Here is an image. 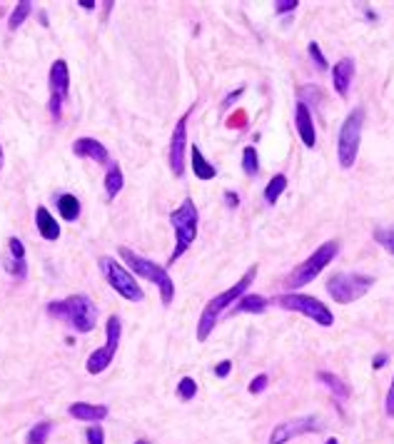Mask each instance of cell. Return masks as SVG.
<instances>
[{
	"instance_id": "obj_24",
	"label": "cell",
	"mask_w": 394,
	"mask_h": 444,
	"mask_svg": "<svg viewBox=\"0 0 394 444\" xmlns=\"http://www.w3.org/2000/svg\"><path fill=\"white\" fill-rule=\"evenodd\" d=\"M285 188H287V178H285V175H275V178H272L270 183H267V188H265V203L267 205H275L277 200L282 198Z\"/></svg>"
},
{
	"instance_id": "obj_22",
	"label": "cell",
	"mask_w": 394,
	"mask_h": 444,
	"mask_svg": "<svg viewBox=\"0 0 394 444\" xmlns=\"http://www.w3.org/2000/svg\"><path fill=\"white\" fill-rule=\"evenodd\" d=\"M190 158H193V173L197 180H212L217 175V168L202 155V150L197 148V145L190 148Z\"/></svg>"
},
{
	"instance_id": "obj_1",
	"label": "cell",
	"mask_w": 394,
	"mask_h": 444,
	"mask_svg": "<svg viewBox=\"0 0 394 444\" xmlns=\"http://www.w3.org/2000/svg\"><path fill=\"white\" fill-rule=\"evenodd\" d=\"M48 315L65 322V325H70L75 332H80V335H88V332H93L95 325H98V307H95V302L90 300L88 295H83V292L65 297V300L48 302Z\"/></svg>"
},
{
	"instance_id": "obj_39",
	"label": "cell",
	"mask_w": 394,
	"mask_h": 444,
	"mask_svg": "<svg viewBox=\"0 0 394 444\" xmlns=\"http://www.w3.org/2000/svg\"><path fill=\"white\" fill-rule=\"evenodd\" d=\"M387 360H390V357H387L385 352H382V355H375V360H372V367H375V370H382V367L387 365Z\"/></svg>"
},
{
	"instance_id": "obj_5",
	"label": "cell",
	"mask_w": 394,
	"mask_h": 444,
	"mask_svg": "<svg viewBox=\"0 0 394 444\" xmlns=\"http://www.w3.org/2000/svg\"><path fill=\"white\" fill-rule=\"evenodd\" d=\"M337 252H340V245H337L335 240L325 242V245H320L315 252H312L310 257H307L305 262H300V265L295 267V270L287 275L285 280V287H290V292H297L300 287L310 285L312 280H315L317 275H320L322 270H325L327 265H330L332 260L337 257Z\"/></svg>"
},
{
	"instance_id": "obj_21",
	"label": "cell",
	"mask_w": 394,
	"mask_h": 444,
	"mask_svg": "<svg viewBox=\"0 0 394 444\" xmlns=\"http://www.w3.org/2000/svg\"><path fill=\"white\" fill-rule=\"evenodd\" d=\"M55 203H58V213L65 222H75L80 218V200L73 193L55 195Z\"/></svg>"
},
{
	"instance_id": "obj_13",
	"label": "cell",
	"mask_w": 394,
	"mask_h": 444,
	"mask_svg": "<svg viewBox=\"0 0 394 444\" xmlns=\"http://www.w3.org/2000/svg\"><path fill=\"white\" fill-rule=\"evenodd\" d=\"M193 108L185 110L183 118L175 123V130H173V138H170V153H168V160H170V170H173L175 178H183L185 173V148H188V120L190 115H193Z\"/></svg>"
},
{
	"instance_id": "obj_27",
	"label": "cell",
	"mask_w": 394,
	"mask_h": 444,
	"mask_svg": "<svg viewBox=\"0 0 394 444\" xmlns=\"http://www.w3.org/2000/svg\"><path fill=\"white\" fill-rule=\"evenodd\" d=\"M242 170H245V175H250V178H255V175L260 173V158H257V150L252 148V145H247V148L242 150Z\"/></svg>"
},
{
	"instance_id": "obj_17",
	"label": "cell",
	"mask_w": 394,
	"mask_h": 444,
	"mask_svg": "<svg viewBox=\"0 0 394 444\" xmlns=\"http://www.w3.org/2000/svg\"><path fill=\"white\" fill-rule=\"evenodd\" d=\"M68 415L73 417V420H80V422H90V425H100V422L105 420V417L110 415V410L105 405H90V402H73V405L68 407Z\"/></svg>"
},
{
	"instance_id": "obj_8",
	"label": "cell",
	"mask_w": 394,
	"mask_h": 444,
	"mask_svg": "<svg viewBox=\"0 0 394 444\" xmlns=\"http://www.w3.org/2000/svg\"><path fill=\"white\" fill-rule=\"evenodd\" d=\"M277 307L287 312H300V315L310 317L312 322H317L320 327H332L335 325V315H332L330 307L322 305L317 297L312 295H302V292H285V295L277 297Z\"/></svg>"
},
{
	"instance_id": "obj_11",
	"label": "cell",
	"mask_w": 394,
	"mask_h": 444,
	"mask_svg": "<svg viewBox=\"0 0 394 444\" xmlns=\"http://www.w3.org/2000/svg\"><path fill=\"white\" fill-rule=\"evenodd\" d=\"M48 85H50V100H48V110L50 118L58 123L63 118V105L70 98V68L65 60H55L50 65V75H48Z\"/></svg>"
},
{
	"instance_id": "obj_4",
	"label": "cell",
	"mask_w": 394,
	"mask_h": 444,
	"mask_svg": "<svg viewBox=\"0 0 394 444\" xmlns=\"http://www.w3.org/2000/svg\"><path fill=\"white\" fill-rule=\"evenodd\" d=\"M170 225L175 230V247L170 252V265L180 260V257L188 252V247L195 242L197 237V227H200V213H197V205L193 198H185L180 203L178 210L170 213Z\"/></svg>"
},
{
	"instance_id": "obj_10",
	"label": "cell",
	"mask_w": 394,
	"mask_h": 444,
	"mask_svg": "<svg viewBox=\"0 0 394 444\" xmlns=\"http://www.w3.org/2000/svg\"><path fill=\"white\" fill-rule=\"evenodd\" d=\"M120 335H123L120 317L110 315L108 325H105V345L98 347V350L88 357V362H85V367H88L90 375H100V372H105L110 365H113L115 352H118V347H120Z\"/></svg>"
},
{
	"instance_id": "obj_6",
	"label": "cell",
	"mask_w": 394,
	"mask_h": 444,
	"mask_svg": "<svg viewBox=\"0 0 394 444\" xmlns=\"http://www.w3.org/2000/svg\"><path fill=\"white\" fill-rule=\"evenodd\" d=\"M375 287V277L362 272H337L327 280V292L337 305H352Z\"/></svg>"
},
{
	"instance_id": "obj_30",
	"label": "cell",
	"mask_w": 394,
	"mask_h": 444,
	"mask_svg": "<svg viewBox=\"0 0 394 444\" xmlns=\"http://www.w3.org/2000/svg\"><path fill=\"white\" fill-rule=\"evenodd\" d=\"M307 53H310V58H312V63L317 65V70H327L330 68V63H327V58L322 55V50H320V45L312 40L310 45H307Z\"/></svg>"
},
{
	"instance_id": "obj_43",
	"label": "cell",
	"mask_w": 394,
	"mask_h": 444,
	"mask_svg": "<svg viewBox=\"0 0 394 444\" xmlns=\"http://www.w3.org/2000/svg\"><path fill=\"white\" fill-rule=\"evenodd\" d=\"M135 444H153V442H150V440H138Z\"/></svg>"
},
{
	"instance_id": "obj_33",
	"label": "cell",
	"mask_w": 394,
	"mask_h": 444,
	"mask_svg": "<svg viewBox=\"0 0 394 444\" xmlns=\"http://www.w3.org/2000/svg\"><path fill=\"white\" fill-rule=\"evenodd\" d=\"M85 440H88V444H105V432L103 427H88V432H85Z\"/></svg>"
},
{
	"instance_id": "obj_16",
	"label": "cell",
	"mask_w": 394,
	"mask_h": 444,
	"mask_svg": "<svg viewBox=\"0 0 394 444\" xmlns=\"http://www.w3.org/2000/svg\"><path fill=\"white\" fill-rule=\"evenodd\" d=\"M355 78V60L352 58H342L337 60V65L332 68V83L340 98H350V85Z\"/></svg>"
},
{
	"instance_id": "obj_26",
	"label": "cell",
	"mask_w": 394,
	"mask_h": 444,
	"mask_svg": "<svg viewBox=\"0 0 394 444\" xmlns=\"http://www.w3.org/2000/svg\"><path fill=\"white\" fill-rule=\"evenodd\" d=\"M50 430H53V425H50L48 420L38 422V425L30 427L28 437H25V444H45L48 442V437H50Z\"/></svg>"
},
{
	"instance_id": "obj_25",
	"label": "cell",
	"mask_w": 394,
	"mask_h": 444,
	"mask_svg": "<svg viewBox=\"0 0 394 444\" xmlns=\"http://www.w3.org/2000/svg\"><path fill=\"white\" fill-rule=\"evenodd\" d=\"M30 10H33V3H30V0H20V3L13 8V13H10V18H8V28H10V30H18L20 25H23L25 20H28Z\"/></svg>"
},
{
	"instance_id": "obj_12",
	"label": "cell",
	"mask_w": 394,
	"mask_h": 444,
	"mask_svg": "<svg viewBox=\"0 0 394 444\" xmlns=\"http://www.w3.org/2000/svg\"><path fill=\"white\" fill-rule=\"evenodd\" d=\"M322 430V420L315 415H305V417H297V420H287L282 425H277L270 435V444H287L292 442L295 437L302 435H315V432Z\"/></svg>"
},
{
	"instance_id": "obj_42",
	"label": "cell",
	"mask_w": 394,
	"mask_h": 444,
	"mask_svg": "<svg viewBox=\"0 0 394 444\" xmlns=\"http://www.w3.org/2000/svg\"><path fill=\"white\" fill-rule=\"evenodd\" d=\"M3 160H5L3 158V148H0V170H3Z\"/></svg>"
},
{
	"instance_id": "obj_2",
	"label": "cell",
	"mask_w": 394,
	"mask_h": 444,
	"mask_svg": "<svg viewBox=\"0 0 394 444\" xmlns=\"http://www.w3.org/2000/svg\"><path fill=\"white\" fill-rule=\"evenodd\" d=\"M255 277H257V265H250L245 275H242L240 280H237L235 285L230 287V290L220 292V295L212 297V300L207 302L205 310H202V315H200V320H197V332H195L197 342H205L207 337H210V332L217 327V320H220V315L227 310V307L235 305V302L240 300L242 295H245L247 287L255 282Z\"/></svg>"
},
{
	"instance_id": "obj_34",
	"label": "cell",
	"mask_w": 394,
	"mask_h": 444,
	"mask_svg": "<svg viewBox=\"0 0 394 444\" xmlns=\"http://www.w3.org/2000/svg\"><path fill=\"white\" fill-rule=\"evenodd\" d=\"M295 8H300V0H277L275 3V10L277 13H292Z\"/></svg>"
},
{
	"instance_id": "obj_9",
	"label": "cell",
	"mask_w": 394,
	"mask_h": 444,
	"mask_svg": "<svg viewBox=\"0 0 394 444\" xmlns=\"http://www.w3.org/2000/svg\"><path fill=\"white\" fill-rule=\"evenodd\" d=\"M98 267H100V272H103L105 280H108V285L113 287L120 297H125L128 302H143L145 300V292L140 290L138 280H135V277L130 275L118 260H113V257H100Z\"/></svg>"
},
{
	"instance_id": "obj_28",
	"label": "cell",
	"mask_w": 394,
	"mask_h": 444,
	"mask_svg": "<svg viewBox=\"0 0 394 444\" xmlns=\"http://www.w3.org/2000/svg\"><path fill=\"white\" fill-rule=\"evenodd\" d=\"M372 237H375L390 255H394V227H377V230L372 232Z\"/></svg>"
},
{
	"instance_id": "obj_15",
	"label": "cell",
	"mask_w": 394,
	"mask_h": 444,
	"mask_svg": "<svg viewBox=\"0 0 394 444\" xmlns=\"http://www.w3.org/2000/svg\"><path fill=\"white\" fill-rule=\"evenodd\" d=\"M73 153L78 155V158H88V160H93V163H98V165H110L113 160H110V153H108V148H105L100 140H95V138H78L73 143Z\"/></svg>"
},
{
	"instance_id": "obj_19",
	"label": "cell",
	"mask_w": 394,
	"mask_h": 444,
	"mask_svg": "<svg viewBox=\"0 0 394 444\" xmlns=\"http://www.w3.org/2000/svg\"><path fill=\"white\" fill-rule=\"evenodd\" d=\"M232 307H235L232 315H262L267 310V300L262 295H255V292H245Z\"/></svg>"
},
{
	"instance_id": "obj_35",
	"label": "cell",
	"mask_w": 394,
	"mask_h": 444,
	"mask_svg": "<svg viewBox=\"0 0 394 444\" xmlns=\"http://www.w3.org/2000/svg\"><path fill=\"white\" fill-rule=\"evenodd\" d=\"M242 95H245V88H237V90H232V93L227 95L225 100H222V108H232V105H235L237 100L242 98Z\"/></svg>"
},
{
	"instance_id": "obj_32",
	"label": "cell",
	"mask_w": 394,
	"mask_h": 444,
	"mask_svg": "<svg viewBox=\"0 0 394 444\" xmlns=\"http://www.w3.org/2000/svg\"><path fill=\"white\" fill-rule=\"evenodd\" d=\"M267 382H270V377H267V375H257L255 380L250 382L247 392H250V395H260V392H265V390H267Z\"/></svg>"
},
{
	"instance_id": "obj_36",
	"label": "cell",
	"mask_w": 394,
	"mask_h": 444,
	"mask_svg": "<svg viewBox=\"0 0 394 444\" xmlns=\"http://www.w3.org/2000/svg\"><path fill=\"white\" fill-rule=\"evenodd\" d=\"M385 412H387V417H392L394 420V377H392V387H390V392H387V400H385Z\"/></svg>"
},
{
	"instance_id": "obj_3",
	"label": "cell",
	"mask_w": 394,
	"mask_h": 444,
	"mask_svg": "<svg viewBox=\"0 0 394 444\" xmlns=\"http://www.w3.org/2000/svg\"><path fill=\"white\" fill-rule=\"evenodd\" d=\"M118 255L123 257L125 265H128L130 270L135 272V275L143 277V280H148V282H153V285L158 287L165 307L173 305V300H175V282H173V277H170V272L165 270V267L155 265L153 260L138 255V252H133L130 247H118Z\"/></svg>"
},
{
	"instance_id": "obj_40",
	"label": "cell",
	"mask_w": 394,
	"mask_h": 444,
	"mask_svg": "<svg viewBox=\"0 0 394 444\" xmlns=\"http://www.w3.org/2000/svg\"><path fill=\"white\" fill-rule=\"evenodd\" d=\"M80 8H85V10H95V8H98V3H95V0H80Z\"/></svg>"
},
{
	"instance_id": "obj_18",
	"label": "cell",
	"mask_w": 394,
	"mask_h": 444,
	"mask_svg": "<svg viewBox=\"0 0 394 444\" xmlns=\"http://www.w3.org/2000/svg\"><path fill=\"white\" fill-rule=\"evenodd\" d=\"M35 227H38L40 237H43V240H48V242H55L60 237L58 220H55L53 215H50V210L43 208V205L35 210Z\"/></svg>"
},
{
	"instance_id": "obj_23",
	"label": "cell",
	"mask_w": 394,
	"mask_h": 444,
	"mask_svg": "<svg viewBox=\"0 0 394 444\" xmlns=\"http://www.w3.org/2000/svg\"><path fill=\"white\" fill-rule=\"evenodd\" d=\"M317 382H322V385H325L327 390L337 397V400H347V397L352 395V390L347 387V382L340 380L337 375H332V372H317Z\"/></svg>"
},
{
	"instance_id": "obj_14",
	"label": "cell",
	"mask_w": 394,
	"mask_h": 444,
	"mask_svg": "<svg viewBox=\"0 0 394 444\" xmlns=\"http://www.w3.org/2000/svg\"><path fill=\"white\" fill-rule=\"evenodd\" d=\"M295 125H297V135L305 143V148H315L317 145V130H315V120H312L310 105L305 100H300L295 108Z\"/></svg>"
},
{
	"instance_id": "obj_31",
	"label": "cell",
	"mask_w": 394,
	"mask_h": 444,
	"mask_svg": "<svg viewBox=\"0 0 394 444\" xmlns=\"http://www.w3.org/2000/svg\"><path fill=\"white\" fill-rule=\"evenodd\" d=\"M8 250H10V257H13V260H25V247H23V242H20L18 237H10Z\"/></svg>"
},
{
	"instance_id": "obj_41",
	"label": "cell",
	"mask_w": 394,
	"mask_h": 444,
	"mask_svg": "<svg viewBox=\"0 0 394 444\" xmlns=\"http://www.w3.org/2000/svg\"><path fill=\"white\" fill-rule=\"evenodd\" d=\"M325 444H340V442H337V437H330V440H327Z\"/></svg>"
},
{
	"instance_id": "obj_37",
	"label": "cell",
	"mask_w": 394,
	"mask_h": 444,
	"mask_svg": "<svg viewBox=\"0 0 394 444\" xmlns=\"http://www.w3.org/2000/svg\"><path fill=\"white\" fill-rule=\"evenodd\" d=\"M232 372V362L230 360H222V362H217V367H215V375L217 377H227Z\"/></svg>"
},
{
	"instance_id": "obj_20",
	"label": "cell",
	"mask_w": 394,
	"mask_h": 444,
	"mask_svg": "<svg viewBox=\"0 0 394 444\" xmlns=\"http://www.w3.org/2000/svg\"><path fill=\"white\" fill-rule=\"evenodd\" d=\"M123 185H125V178H123V170H120V165L115 163H110L108 165V173H105V200H115L118 198V193L123 190Z\"/></svg>"
},
{
	"instance_id": "obj_38",
	"label": "cell",
	"mask_w": 394,
	"mask_h": 444,
	"mask_svg": "<svg viewBox=\"0 0 394 444\" xmlns=\"http://www.w3.org/2000/svg\"><path fill=\"white\" fill-rule=\"evenodd\" d=\"M225 205H227V208H230V210L240 208V195L232 193V190H227V193H225Z\"/></svg>"
},
{
	"instance_id": "obj_29",
	"label": "cell",
	"mask_w": 394,
	"mask_h": 444,
	"mask_svg": "<svg viewBox=\"0 0 394 444\" xmlns=\"http://www.w3.org/2000/svg\"><path fill=\"white\" fill-rule=\"evenodd\" d=\"M195 395H197V382L193 377H183V380L178 382V397L183 402H190Z\"/></svg>"
},
{
	"instance_id": "obj_7",
	"label": "cell",
	"mask_w": 394,
	"mask_h": 444,
	"mask_svg": "<svg viewBox=\"0 0 394 444\" xmlns=\"http://www.w3.org/2000/svg\"><path fill=\"white\" fill-rule=\"evenodd\" d=\"M362 125H365V110L355 108L350 115L345 118L337 135V160H340V168L350 170L357 163V153H360V143H362Z\"/></svg>"
}]
</instances>
